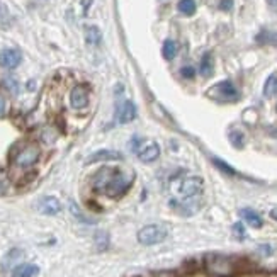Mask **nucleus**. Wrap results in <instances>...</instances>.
<instances>
[{
  "instance_id": "1",
  "label": "nucleus",
  "mask_w": 277,
  "mask_h": 277,
  "mask_svg": "<svg viewBox=\"0 0 277 277\" xmlns=\"http://www.w3.org/2000/svg\"><path fill=\"white\" fill-rule=\"evenodd\" d=\"M131 182H133V174L126 176L121 170L102 169L94 177V187L96 191L107 194L109 198H119L129 189Z\"/></svg>"
},
{
  "instance_id": "2",
  "label": "nucleus",
  "mask_w": 277,
  "mask_h": 277,
  "mask_svg": "<svg viewBox=\"0 0 277 277\" xmlns=\"http://www.w3.org/2000/svg\"><path fill=\"white\" fill-rule=\"evenodd\" d=\"M172 189L177 194V201L180 204H189L194 201L202 191V178L196 176H185L180 178H176L172 182Z\"/></svg>"
},
{
  "instance_id": "3",
  "label": "nucleus",
  "mask_w": 277,
  "mask_h": 277,
  "mask_svg": "<svg viewBox=\"0 0 277 277\" xmlns=\"http://www.w3.org/2000/svg\"><path fill=\"white\" fill-rule=\"evenodd\" d=\"M204 269L211 277H231L236 272V264L231 257L221 253H207L204 257Z\"/></svg>"
},
{
  "instance_id": "4",
  "label": "nucleus",
  "mask_w": 277,
  "mask_h": 277,
  "mask_svg": "<svg viewBox=\"0 0 277 277\" xmlns=\"http://www.w3.org/2000/svg\"><path fill=\"white\" fill-rule=\"evenodd\" d=\"M133 151L138 155L141 162L151 163L158 158L160 155V147L151 140H140V138H133Z\"/></svg>"
},
{
  "instance_id": "5",
  "label": "nucleus",
  "mask_w": 277,
  "mask_h": 277,
  "mask_svg": "<svg viewBox=\"0 0 277 277\" xmlns=\"http://www.w3.org/2000/svg\"><path fill=\"white\" fill-rule=\"evenodd\" d=\"M207 97L216 102H235L238 101L240 94L231 82L225 80V82H220L214 87H211V89L207 90Z\"/></svg>"
},
{
  "instance_id": "6",
  "label": "nucleus",
  "mask_w": 277,
  "mask_h": 277,
  "mask_svg": "<svg viewBox=\"0 0 277 277\" xmlns=\"http://www.w3.org/2000/svg\"><path fill=\"white\" fill-rule=\"evenodd\" d=\"M167 238V228L162 225H148L138 231V242L141 245H155Z\"/></svg>"
},
{
  "instance_id": "7",
  "label": "nucleus",
  "mask_w": 277,
  "mask_h": 277,
  "mask_svg": "<svg viewBox=\"0 0 277 277\" xmlns=\"http://www.w3.org/2000/svg\"><path fill=\"white\" fill-rule=\"evenodd\" d=\"M39 158V148L36 145H25L23 150H19L16 156H14V163L19 167H31L36 163Z\"/></svg>"
},
{
  "instance_id": "8",
  "label": "nucleus",
  "mask_w": 277,
  "mask_h": 277,
  "mask_svg": "<svg viewBox=\"0 0 277 277\" xmlns=\"http://www.w3.org/2000/svg\"><path fill=\"white\" fill-rule=\"evenodd\" d=\"M23 61V54L19 50L7 48L0 53V67L7 68V70H14V68L19 67V63Z\"/></svg>"
},
{
  "instance_id": "9",
  "label": "nucleus",
  "mask_w": 277,
  "mask_h": 277,
  "mask_svg": "<svg viewBox=\"0 0 277 277\" xmlns=\"http://www.w3.org/2000/svg\"><path fill=\"white\" fill-rule=\"evenodd\" d=\"M136 118V105L131 101H125L118 105L116 109V121L119 125H126V123H131Z\"/></svg>"
},
{
  "instance_id": "10",
  "label": "nucleus",
  "mask_w": 277,
  "mask_h": 277,
  "mask_svg": "<svg viewBox=\"0 0 277 277\" xmlns=\"http://www.w3.org/2000/svg\"><path fill=\"white\" fill-rule=\"evenodd\" d=\"M70 101H72V105L75 109H83L87 104H89V90H87L85 85H76L74 87L70 94Z\"/></svg>"
},
{
  "instance_id": "11",
  "label": "nucleus",
  "mask_w": 277,
  "mask_h": 277,
  "mask_svg": "<svg viewBox=\"0 0 277 277\" xmlns=\"http://www.w3.org/2000/svg\"><path fill=\"white\" fill-rule=\"evenodd\" d=\"M38 209L41 211L43 214H50V216H53V214L60 213L61 204H60V201H58L56 198L48 196V198H43L41 201L38 202Z\"/></svg>"
},
{
  "instance_id": "12",
  "label": "nucleus",
  "mask_w": 277,
  "mask_h": 277,
  "mask_svg": "<svg viewBox=\"0 0 277 277\" xmlns=\"http://www.w3.org/2000/svg\"><path fill=\"white\" fill-rule=\"evenodd\" d=\"M107 160H123V155L114 150H99L87 158V163H96V162H107Z\"/></svg>"
},
{
  "instance_id": "13",
  "label": "nucleus",
  "mask_w": 277,
  "mask_h": 277,
  "mask_svg": "<svg viewBox=\"0 0 277 277\" xmlns=\"http://www.w3.org/2000/svg\"><path fill=\"white\" fill-rule=\"evenodd\" d=\"M240 214H242V218L247 221V223L250 225V227H253V228H260L262 225H264V221H262L260 214L255 213L253 209H249V207H245V209L240 211Z\"/></svg>"
},
{
  "instance_id": "14",
  "label": "nucleus",
  "mask_w": 277,
  "mask_h": 277,
  "mask_svg": "<svg viewBox=\"0 0 277 277\" xmlns=\"http://www.w3.org/2000/svg\"><path fill=\"white\" fill-rule=\"evenodd\" d=\"M39 272V269L36 265L31 264H24V265H17L16 271H14V277H32Z\"/></svg>"
},
{
  "instance_id": "15",
  "label": "nucleus",
  "mask_w": 277,
  "mask_h": 277,
  "mask_svg": "<svg viewBox=\"0 0 277 277\" xmlns=\"http://www.w3.org/2000/svg\"><path fill=\"white\" fill-rule=\"evenodd\" d=\"M177 9L178 12L184 14V16H194L198 5H196V0H178Z\"/></svg>"
},
{
  "instance_id": "16",
  "label": "nucleus",
  "mask_w": 277,
  "mask_h": 277,
  "mask_svg": "<svg viewBox=\"0 0 277 277\" xmlns=\"http://www.w3.org/2000/svg\"><path fill=\"white\" fill-rule=\"evenodd\" d=\"M255 39H257L258 45H276L277 46V32L262 31V32H258Z\"/></svg>"
},
{
  "instance_id": "17",
  "label": "nucleus",
  "mask_w": 277,
  "mask_h": 277,
  "mask_svg": "<svg viewBox=\"0 0 277 277\" xmlns=\"http://www.w3.org/2000/svg\"><path fill=\"white\" fill-rule=\"evenodd\" d=\"M199 72H201L202 76H211L213 75V56H211V53H206L202 56L201 60V67H199Z\"/></svg>"
},
{
  "instance_id": "18",
  "label": "nucleus",
  "mask_w": 277,
  "mask_h": 277,
  "mask_svg": "<svg viewBox=\"0 0 277 277\" xmlns=\"http://www.w3.org/2000/svg\"><path fill=\"white\" fill-rule=\"evenodd\" d=\"M85 39H87V43H89V45H94V46H97V45H99V43H101V39H102L99 27H96V25H90V27H87Z\"/></svg>"
},
{
  "instance_id": "19",
  "label": "nucleus",
  "mask_w": 277,
  "mask_h": 277,
  "mask_svg": "<svg viewBox=\"0 0 277 277\" xmlns=\"http://www.w3.org/2000/svg\"><path fill=\"white\" fill-rule=\"evenodd\" d=\"M162 53H163V58H165V60H174L177 54V43L172 41V39H167V41L163 43Z\"/></svg>"
},
{
  "instance_id": "20",
  "label": "nucleus",
  "mask_w": 277,
  "mask_h": 277,
  "mask_svg": "<svg viewBox=\"0 0 277 277\" xmlns=\"http://www.w3.org/2000/svg\"><path fill=\"white\" fill-rule=\"evenodd\" d=\"M277 94V75H271L267 80H265V85H264V96L265 97H272Z\"/></svg>"
},
{
  "instance_id": "21",
  "label": "nucleus",
  "mask_w": 277,
  "mask_h": 277,
  "mask_svg": "<svg viewBox=\"0 0 277 277\" xmlns=\"http://www.w3.org/2000/svg\"><path fill=\"white\" fill-rule=\"evenodd\" d=\"M229 141H231L236 148H242L243 143H245V136H243L240 131H231V133H229Z\"/></svg>"
},
{
  "instance_id": "22",
  "label": "nucleus",
  "mask_w": 277,
  "mask_h": 277,
  "mask_svg": "<svg viewBox=\"0 0 277 277\" xmlns=\"http://www.w3.org/2000/svg\"><path fill=\"white\" fill-rule=\"evenodd\" d=\"M213 162H214V165H216L218 169H221L225 174H228V176H235V174H236L235 170H233L231 167L228 165V163H225V162H223V160H220V158H213Z\"/></svg>"
},
{
  "instance_id": "23",
  "label": "nucleus",
  "mask_w": 277,
  "mask_h": 277,
  "mask_svg": "<svg viewBox=\"0 0 277 277\" xmlns=\"http://www.w3.org/2000/svg\"><path fill=\"white\" fill-rule=\"evenodd\" d=\"M17 257H23V253H21L19 250H12V252H10L9 255H7V258H5V260H3V267H5V269H9L10 265H12L14 262L17 260Z\"/></svg>"
},
{
  "instance_id": "24",
  "label": "nucleus",
  "mask_w": 277,
  "mask_h": 277,
  "mask_svg": "<svg viewBox=\"0 0 277 277\" xmlns=\"http://www.w3.org/2000/svg\"><path fill=\"white\" fill-rule=\"evenodd\" d=\"M96 243H97V249L99 250H104L107 249V235L105 233H97L96 235Z\"/></svg>"
},
{
  "instance_id": "25",
  "label": "nucleus",
  "mask_w": 277,
  "mask_h": 277,
  "mask_svg": "<svg viewBox=\"0 0 277 277\" xmlns=\"http://www.w3.org/2000/svg\"><path fill=\"white\" fill-rule=\"evenodd\" d=\"M3 85H5L7 89H10V92L12 94H17V90H19V85H17V82L12 78V76H9V78L3 80Z\"/></svg>"
},
{
  "instance_id": "26",
  "label": "nucleus",
  "mask_w": 277,
  "mask_h": 277,
  "mask_svg": "<svg viewBox=\"0 0 277 277\" xmlns=\"http://www.w3.org/2000/svg\"><path fill=\"white\" fill-rule=\"evenodd\" d=\"M233 233H235V236H236V238H240V240H242V238H245V228H243V225L242 223H235V225H233Z\"/></svg>"
},
{
  "instance_id": "27",
  "label": "nucleus",
  "mask_w": 277,
  "mask_h": 277,
  "mask_svg": "<svg viewBox=\"0 0 277 277\" xmlns=\"http://www.w3.org/2000/svg\"><path fill=\"white\" fill-rule=\"evenodd\" d=\"M180 75L184 76V78H194V76H196V70L192 67H184L180 70Z\"/></svg>"
},
{
  "instance_id": "28",
  "label": "nucleus",
  "mask_w": 277,
  "mask_h": 277,
  "mask_svg": "<svg viewBox=\"0 0 277 277\" xmlns=\"http://www.w3.org/2000/svg\"><path fill=\"white\" fill-rule=\"evenodd\" d=\"M7 185H9V182H7L5 174L0 170V194H3V192L7 191Z\"/></svg>"
},
{
  "instance_id": "29",
  "label": "nucleus",
  "mask_w": 277,
  "mask_h": 277,
  "mask_svg": "<svg viewBox=\"0 0 277 277\" xmlns=\"http://www.w3.org/2000/svg\"><path fill=\"white\" fill-rule=\"evenodd\" d=\"M231 7H233V0H221L220 2L221 10H231Z\"/></svg>"
},
{
  "instance_id": "30",
  "label": "nucleus",
  "mask_w": 277,
  "mask_h": 277,
  "mask_svg": "<svg viewBox=\"0 0 277 277\" xmlns=\"http://www.w3.org/2000/svg\"><path fill=\"white\" fill-rule=\"evenodd\" d=\"M7 112V101L3 96H0V118Z\"/></svg>"
},
{
  "instance_id": "31",
  "label": "nucleus",
  "mask_w": 277,
  "mask_h": 277,
  "mask_svg": "<svg viewBox=\"0 0 277 277\" xmlns=\"http://www.w3.org/2000/svg\"><path fill=\"white\" fill-rule=\"evenodd\" d=\"M271 216L274 218V220H277V207H274V209L271 211Z\"/></svg>"
},
{
  "instance_id": "32",
  "label": "nucleus",
  "mask_w": 277,
  "mask_h": 277,
  "mask_svg": "<svg viewBox=\"0 0 277 277\" xmlns=\"http://www.w3.org/2000/svg\"><path fill=\"white\" fill-rule=\"evenodd\" d=\"M269 2H271V5L277 10V0H269Z\"/></svg>"
},
{
  "instance_id": "33",
  "label": "nucleus",
  "mask_w": 277,
  "mask_h": 277,
  "mask_svg": "<svg viewBox=\"0 0 277 277\" xmlns=\"http://www.w3.org/2000/svg\"><path fill=\"white\" fill-rule=\"evenodd\" d=\"M12 277H14V276H12Z\"/></svg>"
}]
</instances>
